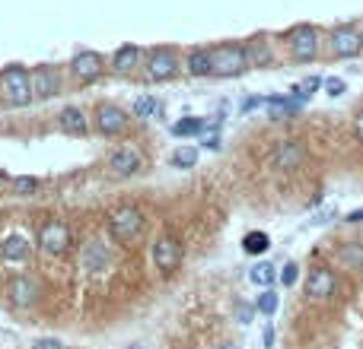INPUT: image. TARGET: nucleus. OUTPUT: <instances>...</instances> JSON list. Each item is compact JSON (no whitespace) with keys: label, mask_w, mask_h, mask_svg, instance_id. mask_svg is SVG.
I'll use <instances>...</instances> for the list:
<instances>
[{"label":"nucleus","mask_w":363,"mask_h":349,"mask_svg":"<svg viewBox=\"0 0 363 349\" xmlns=\"http://www.w3.org/2000/svg\"><path fill=\"white\" fill-rule=\"evenodd\" d=\"M344 219H348V223H363V210H354V213H348V216H344Z\"/></svg>","instance_id":"nucleus-37"},{"label":"nucleus","mask_w":363,"mask_h":349,"mask_svg":"<svg viewBox=\"0 0 363 349\" xmlns=\"http://www.w3.org/2000/svg\"><path fill=\"white\" fill-rule=\"evenodd\" d=\"M159 108H163V105L156 102V96H137V99H134V105H131V112H134V118H144V121L156 118V114H159Z\"/></svg>","instance_id":"nucleus-25"},{"label":"nucleus","mask_w":363,"mask_h":349,"mask_svg":"<svg viewBox=\"0 0 363 349\" xmlns=\"http://www.w3.org/2000/svg\"><path fill=\"white\" fill-rule=\"evenodd\" d=\"M150 257H153V267H156L159 273H175V270L182 267V257H185L182 238L175 235L172 229L159 232L150 245Z\"/></svg>","instance_id":"nucleus-3"},{"label":"nucleus","mask_w":363,"mask_h":349,"mask_svg":"<svg viewBox=\"0 0 363 349\" xmlns=\"http://www.w3.org/2000/svg\"><path fill=\"white\" fill-rule=\"evenodd\" d=\"M360 42H363V26H360Z\"/></svg>","instance_id":"nucleus-42"},{"label":"nucleus","mask_w":363,"mask_h":349,"mask_svg":"<svg viewBox=\"0 0 363 349\" xmlns=\"http://www.w3.org/2000/svg\"><path fill=\"white\" fill-rule=\"evenodd\" d=\"M268 248H271V235H268V232H249V235L242 238V251L252 254V257L268 254Z\"/></svg>","instance_id":"nucleus-23"},{"label":"nucleus","mask_w":363,"mask_h":349,"mask_svg":"<svg viewBox=\"0 0 363 349\" xmlns=\"http://www.w3.org/2000/svg\"><path fill=\"white\" fill-rule=\"evenodd\" d=\"M67 70H70V76H74V83H80V86H90V83H96L99 76L106 74V58H102L99 51L83 48V51H76L74 58H70Z\"/></svg>","instance_id":"nucleus-9"},{"label":"nucleus","mask_w":363,"mask_h":349,"mask_svg":"<svg viewBox=\"0 0 363 349\" xmlns=\"http://www.w3.org/2000/svg\"><path fill=\"white\" fill-rule=\"evenodd\" d=\"M182 70V58L175 48L169 45H156L147 51V60H144V76L150 83H166L172 80L175 74Z\"/></svg>","instance_id":"nucleus-5"},{"label":"nucleus","mask_w":363,"mask_h":349,"mask_svg":"<svg viewBox=\"0 0 363 349\" xmlns=\"http://www.w3.org/2000/svg\"><path fill=\"white\" fill-rule=\"evenodd\" d=\"M322 76H306V80L302 83H296V90H293V96L300 99V102H306V99L312 96V92H318V86H322Z\"/></svg>","instance_id":"nucleus-30"},{"label":"nucleus","mask_w":363,"mask_h":349,"mask_svg":"<svg viewBox=\"0 0 363 349\" xmlns=\"http://www.w3.org/2000/svg\"><path fill=\"white\" fill-rule=\"evenodd\" d=\"M258 105H265V99H261V96H252V99H245V102H242V112H255Z\"/></svg>","instance_id":"nucleus-34"},{"label":"nucleus","mask_w":363,"mask_h":349,"mask_svg":"<svg viewBox=\"0 0 363 349\" xmlns=\"http://www.w3.org/2000/svg\"><path fill=\"white\" fill-rule=\"evenodd\" d=\"M354 134H357V140L363 143V112H357V118H354Z\"/></svg>","instance_id":"nucleus-35"},{"label":"nucleus","mask_w":363,"mask_h":349,"mask_svg":"<svg viewBox=\"0 0 363 349\" xmlns=\"http://www.w3.org/2000/svg\"><path fill=\"white\" fill-rule=\"evenodd\" d=\"M287 42V51L296 64H312L318 58V29L316 26H293V29L284 35Z\"/></svg>","instance_id":"nucleus-7"},{"label":"nucleus","mask_w":363,"mask_h":349,"mask_svg":"<svg viewBox=\"0 0 363 349\" xmlns=\"http://www.w3.org/2000/svg\"><path fill=\"white\" fill-rule=\"evenodd\" d=\"M134 349H140V346H134Z\"/></svg>","instance_id":"nucleus-43"},{"label":"nucleus","mask_w":363,"mask_h":349,"mask_svg":"<svg viewBox=\"0 0 363 349\" xmlns=\"http://www.w3.org/2000/svg\"><path fill=\"white\" fill-rule=\"evenodd\" d=\"M35 245L45 257H64L70 251V229L67 223L60 219H48V223L38 225V235H35Z\"/></svg>","instance_id":"nucleus-6"},{"label":"nucleus","mask_w":363,"mask_h":349,"mask_svg":"<svg viewBox=\"0 0 363 349\" xmlns=\"http://www.w3.org/2000/svg\"><path fill=\"white\" fill-rule=\"evenodd\" d=\"M144 213L137 207H131V203H124V207H115L112 213H108V235H112V241H118V245H134L137 238L144 235Z\"/></svg>","instance_id":"nucleus-2"},{"label":"nucleus","mask_w":363,"mask_h":349,"mask_svg":"<svg viewBox=\"0 0 363 349\" xmlns=\"http://www.w3.org/2000/svg\"><path fill=\"white\" fill-rule=\"evenodd\" d=\"M277 280L284 282V286H293V282L300 280V267H296L293 260H290V264H284V270L277 273Z\"/></svg>","instance_id":"nucleus-32"},{"label":"nucleus","mask_w":363,"mask_h":349,"mask_svg":"<svg viewBox=\"0 0 363 349\" xmlns=\"http://www.w3.org/2000/svg\"><path fill=\"white\" fill-rule=\"evenodd\" d=\"M328 51L332 58L338 60H350L363 51V42H360V29L354 23H341L328 32Z\"/></svg>","instance_id":"nucleus-8"},{"label":"nucleus","mask_w":363,"mask_h":349,"mask_svg":"<svg viewBox=\"0 0 363 349\" xmlns=\"http://www.w3.org/2000/svg\"><path fill=\"white\" fill-rule=\"evenodd\" d=\"M306 146H302L300 140H280V143H274V149H271V165L274 169H284V171H293V169H300L302 162H306Z\"/></svg>","instance_id":"nucleus-15"},{"label":"nucleus","mask_w":363,"mask_h":349,"mask_svg":"<svg viewBox=\"0 0 363 349\" xmlns=\"http://www.w3.org/2000/svg\"><path fill=\"white\" fill-rule=\"evenodd\" d=\"M32 349H64V346H60V340H54V337H42V340H35Z\"/></svg>","instance_id":"nucleus-33"},{"label":"nucleus","mask_w":363,"mask_h":349,"mask_svg":"<svg viewBox=\"0 0 363 349\" xmlns=\"http://www.w3.org/2000/svg\"><path fill=\"white\" fill-rule=\"evenodd\" d=\"M204 146H207V149H220V137H217V134L204 137Z\"/></svg>","instance_id":"nucleus-36"},{"label":"nucleus","mask_w":363,"mask_h":349,"mask_svg":"<svg viewBox=\"0 0 363 349\" xmlns=\"http://www.w3.org/2000/svg\"><path fill=\"white\" fill-rule=\"evenodd\" d=\"M106 169L115 178H131V175H137V171L144 169V153L137 146H118L108 153Z\"/></svg>","instance_id":"nucleus-11"},{"label":"nucleus","mask_w":363,"mask_h":349,"mask_svg":"<svg viewBox=\"0 0 363 349\" xmlns=\"http://www.w3.org/2000/svg\"><path fill=\"white\" fill-rule=\"evenodd\" d=\"M38 296H42V289H38V280L29 273H16L10 276L7 282V298L13 308H32V305H38Z\"/></svg>","instance_id":"nucleus-14"},{"label":"nucleus","mask_w":363,"mask_h":349,"mask_svg":"<svg viewBox=\"0 0 363 349\" xmlns=\"http://www.w3.org/2000/svg\"><path fill=\"white\" fill-rule=\"evenodd\" d=\"M38 185H42V181L32 178V175H16V178H10V194H13V197H32V194L38 191Z\"/></svg>","instance_id":"nucleus-26"},{"label":"nucleus","mask_w":363,"mask_h":349,"mask_svg":"<svg viewBox=\"0 0 363 349\" xmlns=\"http://www.w3.org/2000/svg\"><path fill=\"white\" fill-rule=\"evenodd\" d=\"M338 264L360 273V270H363V245H360V241H344V245L338 248Z\"/></svg>","instance_id":"nucleus-22"},{"label":"nucleus","mask_w":363,"mask_h":349,"mask_svg":"<svg viewBox=\"0 0 363 349\" xmlns=\"http://www.w3.org/2000/svg\"><path fill=\"white\" fill-rule=\"evenodd\" d=\"M322 86H325V92H328L332 99H338V96H344V92H348V83L341 80V76H328Z\"/></svg>","instance_id":"nucleus-31"},{"label":"nucleus","mask_w":363,"mask_h":349,"mask_svg":"<svg viewBox=\"0 0 363 349\" xmlns=\"http://www.w3.org/2000/svg\"><path fill=\"white\" fill-rule=\"evenodd\" d=\"M249 280L255 282V286H261V289H271L274 280H277V270H274V264L261 260V264H255V267L249 270Z\"/></svg>","instance_id":"nucleus-24"},{"label":"nucleus","mask_w":363,"mask_h":349,"mask_svg":"<svg viewBox=\"0 0 363 349\" xmlns=\"http://www.w3.org/2000/svg\"><path fill=\"white\" fill-rule=\"evenodd\" d=\"M80 270L86 276H106L112 270V248L106 241H99V238H90L83 248H80Z\"/></svg>","instance_id":"nucleus-10"},{"label":"nucleus","mask_w":363,"mask_h":349,"mask_svg":"<svg viewBox=\"0 0 363 349\" xmlns=\"http://www.w3.org/2000/svg\"><path fill=\"white\" fill-rule=\"evenodd\" d=\"M32 96H35V102H48V99L60 96V74L54 67H48V64H38L35 70H32Z\"/></svg>","instance_id":"nucleus-16"},{"label":"nucleus","mask_w":363,"mask_h":349,"mask_svg":"<svg viewBox=\"0 0 363 349\" xmlns=\"http://www.w3.org/2000/svg\"><path fill=\"white\" fill-rule=\"evenodd\" d=\"M3 185H10V175H7V171H0V187H3Z\"/></svg>","instance_id":"nucleus-40"},{"label":"nucleus","mask_w":363,"mask_h":349,"mask_svg":"<svg viewBox=\"0 0 363 349\" xmlns=\"http://www.w3.org/2000/svg\"><path fill=\"white\" fill-rule=\"evenodd\" d=\"M58 127L67 137H86L90 134V118L83 114L80 105H64L58 112Z\"/></svg>","instance_id":"nucleus-19"},{"label":"nucleus","mask_w":363,"mask_h":349,"mask_svg":"<svg viewBox=\"0 0 363 349\" xmlns=\"http://www.w3.org/2000/svg\"><path fill=\"white\" fill-rule=\"evenodd\" d=\"M334 292H338V276H334V270L325 267V264L309 267V273H306V296H309L312 302H328Z\"/></svg>","instance_id":"nucleus-12"},{"label":"nucleus","mask_w":363,"mask_h":349,"mask_svg":"<svg viewBox=\"0 0 363 349\" xmlns=\"http://www.w3.org/2000/svg\"><path fill=\"white\" fill-rule=\"evenodd\" d=\"M32 257V241L23 232H7L0 238V260L3 264H26Z\"/></svg>","instance_id":"nucleus-17"},{"label":"nucleus","mask_w":363,"mask_h":349,"mask_svg":"<svg viewBox=\"0 0 363 349\" xmlns=\"http://www.w3.org/2000/svg\"><path fill=\"white\" fill-rule=\"evenodd\" d=\"M211 58H213V70L211 76H242L249 70V60H245V48L236 45V42H220V45L211 48Z\"/></svg>","instance_id":"nucleus-4"},{"label":"nucleus","mask_w":363,"mask_h":349,"mask_svg":"<svg viewBox=\"0 0 363 349\" xmlns=\"http://www.w3.org/2000/svg\"><path fill=\"white\" fill-rule=\"evenodd\" d=\"M108 67H112L115 74H131V70L144 67V48H137V45H121V48H115L112 64H108Z\"/></svg>","instance_id":"nucleus-20"},{"label":"nucleus","mask_w":363,"mask_h":349,"mask_svg":"<svg viewBox=\"0 0 363 349\" xmlns=\"http://www.w3.org/2000/svg\"><path fill=\"white\" fill-rule=\"evenodd\" d=\"M0 96L7 99V105L13 108H26L29 102H35L32 96V70L23 64H10L0 74Z\"/></svg>","instance_id":"nucleus-1"},{"label":"nucleus","mask_w":363,"mask_h":349,"mask_svg":"<svg viewBox=\"0 0 363 349\" xmlns=\"http://www.w3.org/2000/svg\"><path fill=\"white\" fill-rule=\"evenodd\" d=\"M252 318V308H239V324H249Z\"/></svg>","instance_id":"nucleus-38"},{"label":"nucleus","mask_w":363,"mask_h":349,"mask_svg":"<svg viewBox=\"0 0 363 349\" xmlns=\"http://www.w3.org/2000/svg\"><path fill=\"white\" fill-rule=\"evenodd\" d=\"M265 346H274V330L271 327H265Z\"/></svg>","instance_id":"nucleus-39"},{"label":"nucleus","mask_w":363,"mask_h":349,"mask_svg":"<svg viewBox=\"0 0 363 349\" xmlns=\"http://www.w3.org/2000/svg\"><path fill=\"white\" fill-rule=\"evenodd\" d=\"M172 134L175 137H195V134H204V121L201 118H182L172 124Z\"/></svg>","instance_id":"nucleus-28"},{"label":"nucleus","mask_w":363,"mask_h":349,"mask_svg":"<svg viewBox=\"0 0 363 349\" xmlns=\"http://www.w3.org/2000/svg\"><path fill=\"white\" fill-rule=\"evenodd\" d=\"M169 165H172V169H195L197 165V149L195 146H179L172 156H169Z\"/></svg>","instance_id":"nucleus-27"},{"label":"nucleus","mask_w":363,"mask_h":349,"mask_svg":"<svg viewBox=\"0 0 363 349\" xmlns=\"http://www.w3.org/2000/svg\"><path fill=\"white\" fill-rule=\"evenodd\" d=\"M277 302H280V298H277V292H274V289H261V296L255 298V312L265 314V318H271V314L277 312Z\"/></svg>","instance_id":"nucleus-29"},{"label":"nucleus","mask_w":363,"mask_h":349,"mask_svg":"<svg viewBox=\"0 0 363 349\" xmlns=\"http://www.w3.org/2000/svg\"><path fill=\"white\" fill-rule=\"evenodd\" d=\"M92 121H96V130L102 137H118V134L128 130L131 114L124 112V108H118V105H112V102H102L96 108V114H92Z\"/></svg>","instance_id":"nucleus-13"},{"label":"nucleus","mask_w":363,"mask_h":349,"mask_svg":"<svg viewBox=\"0 0 363 349\" xmlns=\"http://www.w3.org/2000/svg\"><path fill=\"white\" fill-rule=\"evenodd\" d=\"M245 60H249V67H274V60H277V54H274V42L268 35H255L245 42Z\"/></svg>","instance_id":"nucleus-18"},{"label":"nucleus","mask_w":363,"mask_h":349,"mask_svg":"<svg viewBox=\"0 0 363 349\" xmlns=\"http://www.w3.org/2000/svg\"><path fill=\"white\" fill-rule=\"evenodd\" d=\"M213 349H239V346H233V343H217Z\"/></svg>","instance_id":"nucleus-41"},{"label":"nucleus","mask_w":363,"mask_h":349,"mask_svg":"<svg viewBox=\"0 0 363 349\" xmlns=\"http://www.w3.org/2000/svg\"><path fill=\"white\" fill-rule=\"evenodd\" d=\"M213 70V58L207 45H195L185 51V74L188 76H211Z\"/></svg>","instance_id":"nucleus-21"}]
</instances>
